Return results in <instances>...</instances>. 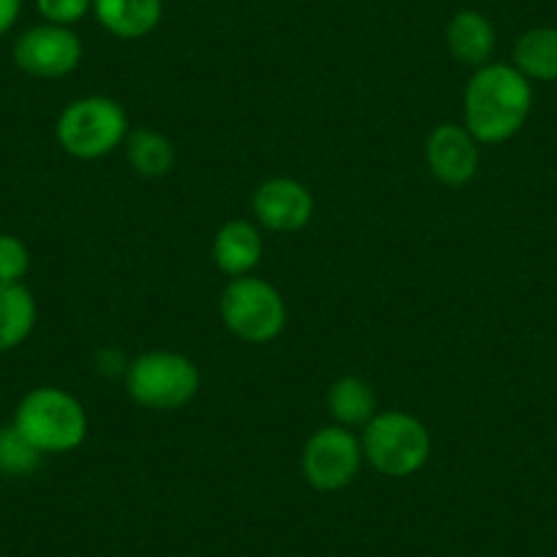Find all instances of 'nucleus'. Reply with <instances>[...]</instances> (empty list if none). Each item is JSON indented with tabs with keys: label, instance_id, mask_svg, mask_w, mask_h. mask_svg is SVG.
<instances>
[{
	"label": "nucleus",
	"instance_id": "obj_20",
	"mask_svg": "<svg viewBox=\"0 0 557 557\" xmlns=\"http://www.w3.org/2000/svg\"><path fill=\"white\" fill-rule=\"evenodd\" d=\"M36 9L45 23L72 28L88 12H94V0H36Z\"/></svg>",
	"mask_w": 557,
	"mask_h": 557
},
{
	"label": "nucleus",
	"instance_id": "obj_15",
	"mask_svg": "<svg viewBox=\"0 0 557 557\" xmlns=\"http://www.w3.org/2000/svg\"><path fill=\"white\" fill-rule=\"evenodd\" d=\"M36 325V301L28 287L0 285V352L23 345Z\"/></svg>",
	"mask_w": 557,
	"mask_h": 557
},
{
	"label": "nucleus",
	"instance_id": "obj_3",
	"mask_svg": "<svg viewBox=\"0 0 557 557\" xmlns=\"http://www.w3.org/2000/svg\"><path fill=\"white\" fill-rule=\"evenodd\" d=\"M361 448L377 473L405 479L430 462L432 437L418 418L401 410H385L374 412L372 421L363 426Z\"/></svg>",
	"mask_w": 557,
	"mask_h": 557
},
{
	"label": "nucleus",
	"instance_id": "obj_5",
	"mask_svg": "<svg viewBox=\"0 0 557 557\" xmlns=\"http://www.w3.org/2000/svg\"><path fill=\"white\" fill-rule=\"evenodd\" d=\"M219 312L233 336L249 345L276 339L287 325V307L273 285L257 276H235L222 290Z\"/></svg>",
	"mask_w": 557,
	"mask_h": 557
},
{
	"label": "nucleus",
	"instance_id": "obj_1",
	"mask_svg": "<svg viewBox=\"0 0 557 557\" xmlns=\"http://www.w3.org/2000/svg\"><path fill=\"white\" fill-rule=\"evenodd\" d=\"M533 110L530 79L513 63H486L475 69L465 88V128L479 146L511 139Z\"/></svg>",
	"mask_w": 557,
	"mask_h": 557
},
{
	"label": "nucleus",
	"instance_id": "obj_14",
	"mask_svg": "<svg viewBox=\"0 0 557 557\" xmlns=\"http://www.w3.org/2000/svg\"><path fill=\"white\" fill-rule=\"evenodd\" d=\"M513 66L535 83H557V28H530L513 45Z\"/></svg>",
	"mask_w": 557,
	"mask_h": 557
},
{
	"label": "nucleus",
	"instance_id": "obj_9",
	"mask_svg": "<svg viewBox=\"0 0 557 557\" xmlns=\"http://www.w3.org/2000/svg\"><path fill=\"white\" fill-rule=\"evenodd\" d=\"M257 222L271 233H296L309 224L314 213V200L304 184L293 178H271L255 191Z\"/></svg>",
	"mask_w": 557,
	"mask_h": 557
},
{
	"label": "nucleus",
	"instance_id": "obj_6",
	"mask_svg": "<svg viewBox=\"0 0 557 557\" xmlns=\"http://www.w3.org/2000/svg\"><path fill=\"white\" fill-rule=\"evenodd\" d=\"M126 388L132 399L148 410H178L195 399L200 372L195 361L181 352L153 350L128 367Z\"/></svg>",
	"mask_w": 557,
	"mask_h": 557
},
{
	"label": "nucleus",
	"instance_id": "obj_13",
	"mask_svg": "<svg viewBox=\"0 0 557 557\" xmlns=\"http://www.w3.org/2000/svg\"><path fill=\"white\" fill-rule=\"evenodd\" d=\"M262 257L260 230L251 222L235 219L227 222L213 238V262L227 276H249Z\"/></svg>",
	"mask_w": 557,
	"mask_h": 557
},
{
	"label": "nucleus",
	"instance_id": "obj_17",
	"mask_svg": "<svg viewBox=\"0 0 557 557\" xmlns=\"http://www.w3.org/2000/svg\"><path fill=\"white\" fill-rule=\"evenodd\" d=\"M126 157L143 178H162V175H168L173 170L175 162L173 143L164 134L153 132V128L128 132Z\"/></svg>",
	"mask_w": 557,
	"mask_h": 557
},
{
	"label": "nucleus",
	"instance_id": "obj_18",
	"mask_svg": "<svg viewBox=\"0 0 557 557\" xmlns=\"http://www.w3.org/2000/svg\"><path fill=\"white\" fill-rule=\"evenodd\" d=\"M41 462V451L30 441H25L17 426H3L0 430V473L23 479L30 475Z\"/></svg>",
	"mask_w": 557,
	"mask_h": 557
},
{
	"label": "nucleus",
	"instance_id": "obj_4",
	"mask_svg": "<svg viewBox=\"0 0 557 557\" xmlns=\"http://www.w3.org/2000/svg\"><path fill=\"white\" fill-rule=\"evenodd\" d=\"M58 143L74 159H101L121 148L128 137V117L117 101L107 96H85L72 101L58 117Z\"/></svg>",
	"mask_w": 557,
	"mask_h": 557
},
{
	"label": "nucleus",
	"instance_id": "obj_10",
	"mask_svg": "<svg viewBox=\"0 0 557 557\" xmlns=\"http://www.w3.org/2000/svg\"><path fill=\"white\" fill-rule=\"evenodd\" d=\"M426 164L441 184H470L479 173V143L465 126L443 123L426 139Z\"/></svg>",
	"mask_w": 557,
	"mask_h": 557
},
{
	"label": "nucleus",
	"instance_id": "obj_11",
	"mask_svg": "<svg viewBox=\"0 0 557 557\" xmlns=\"http://www.w3.org/2000/svg\"><path fill=\"white\" fill-rule=\"evenodd\" d=\"M162 0H94V17L115 39H143L162 23Z\"/></svg>",
	"mask_w": 557,
	"mask_h": 557
},
{
	"label": "nucleus",
	"instance_id": "obj_2",
	"mask_svg": "<svg viewBox=\"0 0 557 557\" xmlns=\"http://www.w3.org/2000/svg\"><path fill=\"white\" fill-rule=\"evenodd\" d=\"M14 426L41 454H66L83 446L88 435V416L77 396L41 385L23 396L14 412Z\"/></svg>",
	"mask_w": 557,
	"mask_h": 557
},
{
	"label": "nucleus",
	"instance_id": "obj_12",
	"mask_svg": "<svg viewBox=\"0 0 557 557\" xmlns=\"http://www.w3.org/2000/svg\"><path fill=\"white\" fill-rule=\"evenodd\" d=\"M446 45L448 52H451L462 66L481 69L490 63L492 52H495V25H492L481 12L465 9V12L454 14V17L448 20Z\"/></svg>",
	"mask_w": 557,
	"mask_h": 557
},
{
	"label": "nucleus",
	"instance_id": "obj_7",
	"mask_svg": "<svg viewBox=\"0 0 557 557\" xmlns=\"http://www.w3.org/2000/svg\"><path fill=\"white\" fill-rule=\"evenodd\" d=\"M363 462L361 441L347 426H323L307 441L301 468L320 492H339L358 475Z\"/></svg>",
	"mask_w": 557,
	"mask_h": 557
},
{
	"label": "nucleus",
	"instance_id": "obj_19",
	"mask_svg": "<svg viewBox=\"0 0 557 557\" xmlns=\"http://www.w3.org/2000/svg\"><path fill=\"white\" fill-rule=\"evenodd\" d=\"M30 268V251L17 235H0V285H20Z\"/></svg>",
	"mask_w": 557,
	"mask_h": 557
},
{
	"label": "nucleus",
	"instance_id": "obj_21",
	"mask_svg": "<svg viewBox=\"0 0 557 557\" xmlns=\"http://www.w3.org/2000/svg\"><path fill=\"white\" fill-rule=\"evenodd\" d=\"M20 12H23V0H0V36H7L17 25Z\"/></svg>",
	"mask_w": 557,
	"mask_h": 557
},
{
	"label": "nucleus",
	"instance_id": "obj_16",
	"mask_svg": "<svg viewBox=\"0 0 557 557\" xmlns=\"http://www.w3.org/2000/svg\"><path fill=\"white\" fill-rule=\"evenodd\" d=\"M374 394L367 380L339 377L329 391V410L339 426H367L374 416Z\"/></svg>",
	"mask_w": 557,
	"mask_h": 557
},
{
	"label": "nucleus",
	"instance_id": "obj_8",
	"mask_svg": "<svg viewBox=\"0 0 557 557\" xmlns=\"http://www.w3.org/2000/svg\"><path fill=\"white\" fill-rule=\"evenodd\" d=\"M14 63L39 79H58L72 74L83 61V41L63 25H34L14 41Z\"/></svg>",
	"mask_w": 557,
	"mask_h": 557
}]
</instances>
